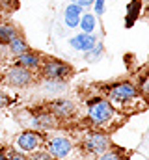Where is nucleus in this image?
Instances as JSON below:
<instances>
[{"label":"nucleus","instance_id":"nucleus-12","mask_svg":"<svg viewBox=\"0 0 149 160\" xmlns=\"http://www.w3.org/2000/svg\"><path fill=\"white\" fill-rule=\"evenodd\" d=\"M82 9H84V8H80L78 4H73V2L64 9V21H65V26H69V28L78 26L80 17H82Z\"/></svg>","mask_w":149,"mask_h":160},{"label":"nucleus","instance_id":"nucleus-24","mask_svg":"<svg viewBox=\"0 0 149 160\" xmlns=\"http://www.w3.org/2000/svg\"><path fill=\"white\" fill-rule=\"evenodd\" d=\"M73 4H78L80 8H90L93 6V0H73Z\"/></svg>","mask_w":149,"mask_h":160},{"label":"nucleus","instance_id":"nucleus-20","mask_svg":"<svg viewBox=\"0 0 149 160\" xmlns=\"http://www.w3.org/2000/svg\"><path fill=\"white\" fill-rule=\"evenodd\" d=\"M97 160H125V158L121 157V153H119V151H110V149H108L106 153L99 155Z\"/></svg>","mask_w":149,"mask_h":160},{"label":"nucleus","instance_id":"nucleus-21","mask_svg":"<svg viewBox=\"0 0 149 160\" xmlns=\"http://www.w3.org/2000/svg\"><path fill=\"white\" fill-rule=\"evenodd\" d=\"M28 160H54V158H52L49 153H45V151H34L32 157H30Z\"/></svg>","mask_w":149,"mask_h":160},{"label":"nucleus","instance_id":"nucleus-10","mask_svg":"<svg viewBox=\"0 0 149 160\" xmlns=\"http://www.w3.org/2000/svg\"><path fill=\"white\" fill-rule=\"evenodd\" d=\"M41 56L34 52V50H26V52H23V54H19L17 58H15V65H21V67H26V69H30V71H36L39 69V65H41Z\"/></svg>","mask_w":149,"mask_h":160},{"label":"nucleus","instance_id":"nucleus-6","mask_svg":"<svg viewBox=\"0 0 149 160\" xmlns=\"http://www.w3.org/2000/svg\"><path fill=\"white\" fill-rule=\"evenodd\" d=\"M47 110L60 121L71 119L76 114V106H74L73 101H69V99H54L52 102L47 104Z\"/></svg>","mask_w":149,"mask_h":160},{"label":"nucleus","instance_id":"nucleus-22","mask_svg":"<svg viewBox=\"0 0 149 160\" xmlns=\"http://www.w3.org/2000/svg\"><path fill=\"white\" fill-rule=\"evenodd\" d=\"M93 4H95V13L103 15L105 13V0H93Z\"/></svg>","mask_w":149,"mask_h":160},{"label":"nucleus","instance_id":"nucleus-17","mask_svg":"<svg viewBox=\"0 0 149 160\" xmlns=\"http://www.w3.org/2000/svg\"><path fill=\"white\" fill-rule=\"evenodd\" d=\"M101 54H103V45L97 41L90 50H88V54H86V60L88 62H93V60H99L101 58Z\"/></svg>","mask_w":149,"mask_h":160},{"label":"nucleus","instance_id":"nucleus-8","mask_svg":"<svg viewBox=\"0 0 149 160\" xmlns=\"http://www.w3.org/2000/svg\"><path fill=\"white\" fill-rule=\"evenodd\" d=\"M47 147H49V155L52 157V158H65L71 151H73V143L67 140V138H64V136H54V138H50L49 142H47Z\"/></svg>","mask_w":149,"mask_h":160},{"label":"nucleus","instance_id":"nucleus-19","mask_svg":"<svg viewBox=\"0 0 149 160\" xmlns=\"http://www.w3.org/2000/svg\"><path fill=\"white\" fill-rule=\"evenodd\" d=\"M138 91L142 93V97H144L146 101H149V73L140 80V84H138Z\"/></svg>","mask_w":149,"mask_h":160},{"label":"nucleus","instance_id":"nucleus-13","mask_svg":"<svg viewBox=\"0 0 149 160\" xmlns=\"http://www.w3.org/2000/svg\"><path fill=\"white\" fill-rule=\"evenodd\" d=\"M6 47H8L9 54H11V56H15V58H17L19 54H23V52H26V50L30 48V47H28V43L24 41V38H23V36H15V38L9 41Z\"/></svg>","mask_w":149,"mask_h":160},{"label":"nucleus","instance_id":"nucleus-7","mask_svg":"<svg viewBox=\"0 0 149 160\" xmlns=\"http://www.w3.org/2000/svg\"><path fill=\"white\" fill-rule=\"evenodd\" d=\"M43 143H45V138H43L39 132H36V130H24V132H21L19 138L15 140V145H17L21 151H24V153H34V151H37Z\"/></svg>","mask_w":149,"mask_h":160},{"label":"nucleus","instance_id":"nucleus-28","mask_svg":"<svg viewBox=\"0 0 149 160\" xmlns=\"http://www.w3.org/2000/svg\"><path fill=\"white\" fill-rule=\"evenodd\" d=\"M146 9H147V15H149V6H147V8H146Z\"/></svg>","mask_w":149,"mask_h":160},{"label":"nucleus","instance_id":"nucleus-16","mask_svg":"<svg viewBox=\"0 0 149 160\" xmlns=\"http://www.w3.org/2000/svg\"><path fill=\"white\" fill-rule=\"evenodd\" d=\"M78 26L82 28V32L91 34V32L95 30V15H93V13H82Z\"/></svg>","mask_w":149,"mask_h":160},{"label":"nucleus","instance_id":"nucleus-15","mask_svg":"<svg viewBox=\"0 0 149 160\" xmlns=\"http://www.w3.org/2000/svg\"><path fill=\"white\" fill-rule=\"evenodd\" d=\"M43 89H45L49 95H60L62 91H65V80L47 78L43 82Z\"/></svg>","mask_w":149,"mask_h":160},{"label":"nucleus","instance_id":"nucleus-18","mask_svg":"<svg viewBox=\"0 0 149 160\" xmlns=\"http://www.w3.org/2000/svg\"><path fill=\"white\" fill-rule=\"evenodd\" d=\"M138 8H140V0H134L129 4V15H127V26L132 24V19L138 17Z\"/></svg>","mask_w":149,"mask_h":160},{"label":"nucleus","instance_id":"nucleus-2","mask_svg":"<svg viewBox=\"0 0 149 160\" xmlns=\"http://www.w3.org/2000/svg\"><path fill=\"white\" fill-rule=\"evenodd\" d=\"M86 116L95 128H103V130H112L116 125L121 123V114L105 97H95V99L88 101Z\"/></svg>","mask_w":149,"mask_h":160},{"label":"nucleus","instance_id":"nucleus-11","mask_svg":"<svg viewBox=\"0 0 149 160\" xmlns=\"http://www.w3.org/2000/svg\"><path fill=\"white\" fill-rule=\"evenodd\" d=\"M95 43H97V38H95L93 34H86V32L76 34V36H73V38L69 39V45H71L73 48H76V50H82V52H88Z\"/></svg>","mask_w":149,"mask_h":160},{"label":"nucleus","instance_id":"nucleus-3","mask_svg":"<svg viewBox=\"0 0 149 160\" xmlns=\"http://www.w3.org/2000/svg\"><path fill=\"white\" fill-rule=\"evenodd\" d=\"M39 71L45 78H52V80H65L71 73V65L62 62V60H56V58H45L41 60V65H39Z\"/></svg>","mask_w":149,"mask_h":160},{"label":"nucleus","instance_id":"nucleus-14","mask_svg":"<svg viewBox=\"0 0 149 160\" xmlns=\"http://www.w3.org/2000/svg\"><path fill=\"white\" fill-rule=\"evenodd\" d=\"M15 36H19V30L9 22H0V47H6Z\"/></svg>","mask_w":149,"mask_h":160},{"label":"nucleus","instance_id":"nucleus-23","mask_svg":"<svg viewBox=\"0 0 149 160\" xmlns=\"http://www.w3.org/2000/svg\"><path fill=\"white\" fill-rule=\"evenodd\" d=\"M8 155V160H28L24 155H21V153H15V151H9V153H6Z\"/></svg>","mask_w":149,"mask_h":160},{"label":"nucleus","instance_id":"nucleus-25","mask_svg":"<svg viewBox=\"0 0 149 160\" xmlns=\"http://www.w3.org/2000/svg\"><path fill=\"white\" fill-rule=\"evenodd\" d=\"M9 102V99H8V95H4L2 91H0V108H4L6 104Z\"/></svg>","mask_w":149,"mask_h":160},{"label":"nucleus","instance_id":"nucleus-9","mask_svg":"<svg viewBox=\"0 0 149 160\" xmlns=\"http://www.w3.org/2000/svg\"><path fill=\"white\" fill-rule=\"evenodd\" d=\"M32 123H34V127L36 128H41V130H50V128H54L56 127V123L58 119L45 108V110H37L34 112V116H32Z\"/></svg>","mask_w":149,"mask_h":160},{"label":"nucleus","instance_id":"nucleus-5","mask_svg":"<svg viewBox=\"0 0 149 160\" xmlns=\"http://www.w3.org/2000/svg\"><path fill=\"white\" fill-rule=\"evenodd\" d=\"M6 84L13 86V88H26L34 82V73L26 67H21V65H13L8 69L6 73Z\"/></svg>","mask_w":149,"mask_h":160},{"label":"nucleus","instance_id":"nucleus-27","mask_svg":"<svg viewBox=\"0 0 149 160\" xmlns=\"http://www.w3.org/2000/svg\"><path fill=\"white\" fill-rule=\"evenodd\" d=\"M0 160H8V155H6V151H2V149H0Z\"/></svg>","mask_w":149,"mask_h":160},{"label":"nucleus","instance_id":"nucleus-26","mask_svg":"<svg viewBox=\"0 0 149 160\" xmlns=\"http://www.w3.org/2000/svg\"><path fill=\"white\" fill-rule=\"evenodd\" d=\"M13 2H15V0H0V6L8 8V6H13Z\"/></svg>","mask_w":149,"mask_h":160},{"label":"nucleus","instance_id":"nucleus-1","mask_svg":"<svg viewBox=\"0 0 149 160\" xmlns=\"http://www.w3.org/2000/svg\"><path fill=\"white\" fill-rule=\"evenodd\" d=\"M106 101L119 114H134L147 108L146 99L132 82H116L106 88Z\"/></svg>","mask_w":149,"mask_h":160},{"label":"nucleus","instance_id":"nucleus-4","mask_svg":"<svg viewBox=\"0 0 149 160\" xmlns=\"http://www.w3.org/2000/svg\"><path fill=\"white\" fill-rule=\"evenodd\" d=\"M82 147L86 149V153L99 157V155H103V153H106L110 149V138L105 132H90L84 138Z\"/></svg>","mask_w":149,"mask_h":160}]
</instances>
